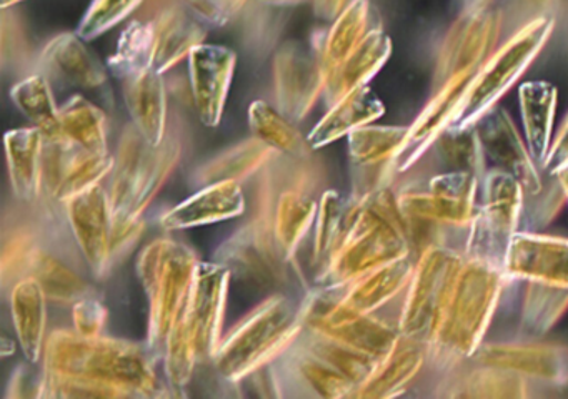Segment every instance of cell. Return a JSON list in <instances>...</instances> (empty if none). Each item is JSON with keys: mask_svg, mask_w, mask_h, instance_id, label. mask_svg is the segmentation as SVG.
<instances>
[{"mask_svg": "<svg viewBox=\"0 0 568 399\" xmlns=\"http://www.w3.org/2000/svg\"><path fill=\"white\" fill-rule=\"evenodd\" d=\"M428 152L437 153L448 172H465L481 178L487 172V158L475 126L452 125L435 140ZM427 152V153H428Z\"/></svg>", "mask_w": 568, "mask_h": 399, "instance_id": "e575fe53", "label": "cell"}, {"mask_svg": "<svg viewBox=\"0 0 568 399\" xmlns=\"http://www.w3.org/2000/svg\"><path fill=\"white\" fill-rule=\"evenodd\" d=\"M49 349L51 371L64 379L58 388H145L151 385L152 371L148 358L132 345L99 336L55 335Z\"/></svg>", "mask_w": 568, "mask_h": 399, "instance_id": "7a4b0ae2", "label": "cell"}, {"mask_svg": "<svg viewBox=\"0 0 568 399\" xmlns=\"http://www.w3.org/2000/svg\"><path fill=\"white\" fill-rule=\"evenodd\" d=\"M154 27L155 55L152 69L162 75L182 60L189 59L192 50L204 43L207 37V30L202 25L201 19L178 7L159 13Z\"/></svg>", "mask_w": 568, "mask_h": 399, "instance_id": "4316f807", "label": "cell"}, {"mask_svg": "<svg viewBox=\"0 0 568 399\" xmlns=\"http://www.w3.org/2000/svg\"><path fill=\"white\" fill-rule=\"evenodd\" d=\"M105 311L94 298H84L75 305L78 331L84 336H99L104 325Z\"/></svg>", "mask_w": 568, "mask_h": 399, "instance_id": "ab89813d", "label": "cell"}, {"mask_svg": "<svg viewBox=\"0 0 568 399\" xmlns=\"http://www.w3.org/2000/svg\"><path fill=\"white\" fill-rule=\"evenodd\" d=\"M507 295L518 313L524 338L544 336L568 309V289L547 283L527 282L507 275Z\"/></svg>", "mask_w": 568, "mask_h": 399, "instance_id": "44dd1931", "label": "cell"}, {"mask_svg": "<svg viewBox=\"0 0 568 399\" xmlns=\"http://www.w3.org/2000/svg\"><path fill=\"white\" fill-rule=\"evenodd\" d=\"M72 232L92 272L104 273L115 245L111 198L101 185L92 186L65 202Z\"/></svg>", "mask_w": 568, "mask_h": 399, "instance_id": "e0dca14e", "label": "cell"}, {"mask_svg": "<svg viewBox=\"0 0 568 399\" xmlns=\"http://www.w3.org/2000/svg\"><path fill=\"white\" fill-rule=\"evenodd\" d=\"M245 209L244 192L235 180L202 186L197 193L179 203L162 216L164 229L194 228L242 215Z\"/></svg>", "mask_w": 568, "mask_h": 399, "instance_id": "d6986e66", "label": "cell"}, {"mask_svg": "<svg viewBox=\"0 0 568 399\" xmlns=\"http://www.w3.org/2000/svg\"><path fill=\"white\" fill-rule=\"evenodd\" d=\"M154 55V22L135 20L122 32L114 55L108 60V69L115 79L129 80L152 69Z\"/></svg>", "mask_w": 568, "mask_h": 399, "instance_id": "d590c367", "label": "cell"}, {"mask_svg": "<svg viewBox=\"0 0 568 399\" xmlns=\"http://www.w3.org/2000/svg\"><path fill=\"white\" fill-rule=\"evenodd\" d=\"M144 0H92L84 19L79 23L78 33L82 40H94L108 30L128 19Z\"/></svg>", "mask_w": 568, "mask_h": 399, "instance_id": "74e56055", "label": "cell"}, {"mask_svg": "<svg viewBox=\"0 0 568 399\" xmlns=\"http://www.w3.org/2000/svg\"><path fill=\"white\" fill-rule=\"evenodd\" d=\"M521 122L525 140L531 158L544 170V162L554 136L555 110H557V89L551 83L525 82L518 90Z\"/></svg>", "mask_w": 568, "mask_h": 399, "instance_id": "83f0119b", "label": "cell"}, {"mask_svg": "<svg viewBox=\"0 0 568 399\" xmlns=\"http://www.w3.org/2000/svg\"><path fill=\"white\" fill-rule=\"evenodd\" d=\"M315 213H318V203L311 196L295 190L282 193L277 203L275 239L285 259L294 258L297 246L311 228Z\"/></svg>", "mask_w": 568, "mask_h": 399, "instance_id": "8d00e7d4", "label": "cell"}, {"mask_svg": "<svg viewBox=\"0 0 568 399\" xmlns=\"http://www.w3.org/2000/svg\"><path fill=\"white\" fill-rule=\"evenodd\" d=\"M199 263L191 249L179 243L155 242L144 249L141 269L151 296V348H164L182 309L187 305Z\"/></svg>", "mask_w": 568, "mask_h": 399, "instance_id": "52a82bcc", "label": "cell"}, {"mask_svg": "<svg viewBox=\"0 0 568 399\" xmlns=\"http://www.w3.org/2000/svg\"><path fill=\"white\" fill-rule=\"evenodd\" d=\"M78 33H59L45 45L41 55L49 72L69 85L84 90H98L108 83L104 63L85 47Z\"/></svg>", "mask_w": 568, "mask_h": 399, "instance_id": "603a6c76", "label": "cell"}, {"mask_svg": "<svg viewBox=\"0 0 568 399\" xmlns=\"http://www.w3.org/2000/svg\"><path fill=\"white\" fill-rule=\"evenodd\" d=\"M474 126L480 139L485 158L491 163V168L501 170L514 176L524 188L525 198L538 195L545 188V172L531 158L527 142H524L517 132V126L511 122L507 110L495 105Z\"/></svg>", "mask_w": 568, "mask_h": 399, "instance_id": "7c38bea8", "label": "cell"}, {"mask_svg": "<svg viewBox=\"0 0 568 399\" xmlns=\"http://www.w3.org/2000/svg\"><path fill=\"white\" fill-rule=\"evenodd\" d=\"M427 366V345L400 332L387 352L378 359L371 375L358 386V396H395L412 385Z\"/></svg>", "mask_w": 568, "mask_h": 399, "instance_id": "ffe728a7", "label": "cell"}, {"mask_svg": "<svg viewBox=\"0 0 568 399\" xmlns=\"http://www.w3.org/2000/svg\"><path fill=\"white\" fill-rule=\"evenodd\" d=\"M474 75L475 73H462V75L452 76L444 85L435 89L434 96L428 100L420 115L407 129V135L397 155L398 173L407 172L418 160L424 158L435 140L448 126L454 125L455 116Z\"/></svg>", "mask_w": 568, "mask_h": 399, "instance_id": "2e32d148", "label": "cell"}, {"mask_svg": "<svg viewBox=\"0 0 568 399\" xmlns=\"http://www.w3.org/2000/svg\"><path fill=\"white\" fill-rule=\"evenodd\" d=\"M504 16L490 7L464 10L460 19L452 25L438 53L437 69L434 73V86L462 73H477L497 50Z\"/></svg>", "mask_w": 568, "mask_h": 399, "instance_id": "9c48e42d", "label": "cell"}, {"mask_svg": "<svg viewBox=\"0 0 568 399\" xmlns=\"http://www.w3.org/2000/svg\"><path fill=\"white\" fill-rule=\"evenodd\" d=\"M45 136L38 126L6 133L12 188L22 202H34L44 188Z\"/></svg>", "mask_w": 568, "mask_h": 399, "instance_id": "d4e9b609", "label": "cell"}, {"mask_svg": "<svg viewBox=\"0 0 568 399\" xmlns=\"http://www.w3.org/2000/svg\"><path fill=\"white\" fill-rule=\"evenodd\" d=\"M258 2L265 3V6L285 7L298 6V3L308 2V0H258Z\"/></svg>", "mask_w": 568, "mask_h": 399, "instance_id": "bcb514c9", "label": "cell"}, {"mask_svg": "<svg viewBox=\"0 0 568 399\" xmlns=\"http://www.w3.org/2000/svg\"><path fill=\"white\" fill-rule=\"evenodd\" d=\"M277 109L291 122H301L324 95L325 76L318 49L301 40H287L274 57Z\"/></svg>", "mask_w": 568, "mask_h": 399, "instance_id": "30bf717a", "label": "cell"}, {"mask_svg": "<svg viewBox=\"0 0 568 399\" xmlns=\"http://www.w3.org/2000/svg\"><path fill=\"white\" fill-rule=\"evenodd\" d=\"M390 52L392 42L387 33L381 27H375L341 65L325 75L324 96L328 106L354 90L367 86V83L381 72Z\"/></svg>", "mask_w": 568, "mask_h": 399, "instance_id": "7402d4cb", "label": "cell"}, {"mask_svg": "<svg viewBox=\"0 0 568 399\" xmlns=\"http://www.w3.org/2000/svg\"><path fill=\"white\" fill-rule=\"evenodd\" d=\"M385 113L384 103L368 86H361L335 102L324 119L308 133L312 150L322 149L362 126L371 125Z\"/></svg>", "mask_w": 568, "mask_h": 399, "instance_id": "484cf974", "label": "cell"}, {"mask_svg": "<svg viewBox=\"0 0 568 399\" xmlns=\"http://www.w3.org/2000/svg\"><path fill=\"white\" fill-rule=\"evenodd\" d=\"M24 2V0H0V7L2 9H9V7L18 6V3Z\"/></svg>", "mask_w": 568, "mask_h": 399, "instance_id": "c3c4849f", "label": "cell"}, {"mask_svg": "<svg viewBox=\"0 0 568 399\" xmlns=\"http://www.w3.org/2000/svg\"><path fill=\"white\" fill-rule=\"evenodd\" d=\"M527 3V7L535 10V17L540 19V17H551L550 10L554 9L557 0H524Z\"/></svg>", "mask_w": 568, "mask_h": 399, "instance_id": "7bdbcfd3", "label": "cell"}, {"mask_svg": "<svg viewBox=\"0 0 568 399\" xmlns=\"http://www.w3.org/2000/svg\"><path fill=\"white\" fill-rule=\"evenodd\" d=\"M12 102L44 133L45 140L61 136V106L44 75H31L16 83L11 90Z\"/></svg>", "mask_w": 568, "mask_h": 399, "instance_id": "836d02e7", "label": "cell"}, {"mask_svg": "<svg viewBox=\"0 0 568 399\" xmlns=\"http://www.w3.org/2000/svg\"><path fill=\"white\" fill-rule=\"evenodd\" d=\"M315 16L324 20H335L347 7V0H312Z\"/></svg>", "mask_w": 568, "mask_h": 399, "instance_id": "b9f144b4", "label": "cell"}, {"mask_svg": "<svg viewBox=\"0 0 568 399\" xmlns=\"http://www.w3.org/2000/svg\"><path fill=\"white\" fill-rule=\"evenodd\" d=\"M45 291L38 278L19 279L12 291V318L29 361L41 359L45 329Z\"/></svg>", "mask_w": 568, "mask_h": 399, "instance_id": "f546056e", "label": "cell"}, {"mask_svg": "<svg viewBox=\"0 0 568 399\" xmlns=\"http://www.w3.org/2000/svg\"><path fill=\"white\" fill-rule=\"evenodd\" d=\"M237 55L224 45L201 43L189 55V79L199 119L205 126H217L234 79Z\"/></svg>", "mask_w": 568, "mask_h": 399, "instance_id": "9a60e30c", "label": "cell"}, {"mask_svg": "<svg viewBox=\"0 0 568 399\" xmlns=\"http://www.w3.org/2000/svg\"><path fill=\"white\" fill-rule=\"evenodd\" d=\"M464 262L465 253L450 246L428 245L418 253L402 308V332L427 345L435 319Z\"/></svg>", "mask_w": 568, "mask_h": 399, "instance_id": "ba28073f", "label": "cell"}, {"mask_svg": "<svg viewBox=\"0 0 568 399\" xmlns=\"http://www.w3.org/2000/svg\"><path fill=\"white\" fill-rule=\"evenodd\" d=\"M554 25L551 17H540L504 40L471 79L454 125H475L488 110L494 109L537 59L550 39Z\"/></svg>", "mask_w": 568, "mask_h": 399, "instance_id": "5b68a950", "label": "cell"}, {"mask_svg": "<svg viewBox=\"0 0 568 399\" xmlns=\"http://www.w3.org/2000/svg\"><path fill=\"white\" fill-rule=\"evenodd\" d=\"M568 165V113L551 136L550 149L544 162V172L554 176Z\"/></svg>", "mask_w": 568, "mask_h": 399, "instance_id": "f35d334b", "label": "cell"}, {"mask_svg": "<svg viewBox=\"0 0 568 399\" xmlns=\"http://www.w3.org/2000/svg\"><path fill=\"white\" fill-rule=\"evenodd\" d=\"M555 178L560 183L561 190H564L565 198L568 202V165L561 168L560 172L555 173Z\"/></svg>", "mask_w": 568, "mask_h": 399, "instance_id": "f6af8a7d", "label": "cell"}, {"mask_svg": "<svg viewBox=\"0 0 568 399\" xmlns=\"http://www.w3.org/2000/svg\"><path fill=\"white\" fill-rule=\"evenodd\" d=\"M294 306L287 296H272L239 323L212 356L219 375L229 381H241L291 348L304 325L302 308Z\"/></svg>", "mask_w": 568, "mask_h": 399, "instance_id": "277c9868", "label": "cell"}, {"mask_svg": "<svg viewBox=\"0 0 568 399\" xmlns=\"http://www.w3.org/2000/svg\"><path fill=\"white\" fill-rule=\"evenodd\" d=\"M471 361L514 372L541 388L568 386V348L555 342L487 341Z\"/></svg>", "mask_w": 568, "mask_h": 399, "instance_id": "8fae6325", "label": "cell"}, {"mask_svg": "<svg viewBox=\"0 0 568 399\" xmlns=\"http://www.w3.org/2000/svg\"><path fill=\"white\" fill-rule=\"evenodd\" d=\"M408 126L365 125L348 135L354 198L390 188Z\"/></svg>", "mask_w": 568, "mask_h": 399, "instance_id": "4fadbf2b", "label": "cell"}, {"mask_svg": "<svg viewBox=\"0 0 568 399\" xmlns=\"http://www.w3.org/2000/svg\"><path fill=\"white\" fill-rule=\"evenodd\" d=\"M248 123L254 135L267 143L275 152L297 160H305L311 155V143L295 129L294 122L264 100H255L251 103Z\"/></svg>", "mask_w": 568, "mask_h": 399, "instance_id": "d6a6232c", "label": "cell"}, {"mask_svg": "<svg viewBox=\"0 0 568 399\" xmlns=\"http://www.w3.org/2000/svg\"><path fill=\"white\" fill-rule=\"evenodd\" d=\"M179 155L181 145L178 140L165 139L162 145L152 146L132 123L125 126L109 193L115 245L121 239V226L124 235L134 232L139 216L178 165Z\"/></svg>", "mask_w": 568, "mask_h": 399, "instance_id": "3957f363", "label": "cell"}, {"mask_svg": "<svg viewBox=\"0 0 568 399\" xmlns=\"http://www.w3.org/2000/svg\"><path fill=\"white\" fill-rule=\"evenodd\" d=\"M194 16L214 25H224L229 22V13L225 12L222 0H182Z\"/></svg>", "mask_w": 568, "mask_h": 399, "instance_id": "60d3db41", "label": "cell"}, {"mask_svg": "<svg viewBox=\"0 0 568 399\" xmlns=\"http://www.w3.org/2000/svg\"><path fill=\"white\" fill-rule=\"evenodd\" d=\"M505 275L568 289V239L520 229L511 239Z\"/></svg>", "mask_w": 568, "mask_h": 399, "instance_id": "ac0fdd59", "label": "cell"}, {"mask_svg": "<svg viewBox=\"0 0 568 399\" xmlns=\"http://www.w3.org/2000/svg\"><path fill=\"white\" fill-rule=\"evenodd\" d=\"M504 269L465 256L427 341V366L445 375L485 342L504 293Z\"/></svg>", "mask_w": 568, "mask_h": 399, "instance_id": "6da1fadb", "label": "cell"}, {"mask_svg": "<svg viewBox=\"0 0 568 399\" xmlns=\"http://www.w3.org/2000/svg\"><path fill=\"white\" fill-rule=\"evenodd\" d=\"M114 165L111 153L89 152L64 139L45 140L44 188L65 203L99 185L105 175L114 172Z\"/></svg>", "mask_w": 568, "mask_h": 399, "instance_id": "5bb4252c", "label": "cell"}, {"mask_svg": "<svg viewBox=\"0 0 568 399\" xmlns=\"http://www.w3.org/2000/svg\"><path fill=\"white\" fill-rule=\"evenodd\" d=\"M464 3V10L484 9L488 7V0H462Z\"/></svg>", "mask_w": 568, "mask_h": 399, "instance_id": "7dc6e473", "label": "cell"}, {"mask_svg": "<svg viewBox=\"0 0 568 399\" xmlns=\"http://www.w3.org/2000/svg\"><path fill=\"white\" fill-rule=\"evenodd\" d=\"M59 139L89 152L109 153L105 113L82 95L71 96L61 106Z\"/></svg>", "mask_w": 568, "mask_h": 399, "instance_id": "1f68e13d", "label": "cell"}, {"mask_svg": "<svg viewBox=\"0 0 568 399\" xmlns=\"http://www.w3.org/2000/svg\"><path fill=\"white\" fill-rule=\"evenodd\" d=\"M374 13L368 0H351L342 10L341 16L334 20V25L318 47L324 76L341 65L358 45L362 40L374 30Z\"/></svg>", "mask_w": 568, "mask_h": 399, "instance_id": "f1b7e54d", "label": "cell"}, {"mask_svg": "<svg viewBox=\"0 0 568 399\" xmlns=\"http://www.w3.org/2000/svg\"><path fill=\"white\" fill-rule=\"evenodd\" d=\"M222 3H224V9L225 12L229 13V17H234L244 9L247 0H222Z\"/></svg>", "mask_w": 568, "mask_h": 399, "instance_id": "ee69618b", "label": "cell"}, {"mask_svg": "<svg viewBox=\"0 0 568 399\" xmlns=\"http://www.w3.org/2000/svg\"><path fill=\"white\" fill-rule=\"evenodd\" d=\"M274 153L277 152L257 136L244 140L199 166L194 175L195 182L201 183L202 186L227 182V180L241 182L265 165Z\"/></svg>", "mask_w": 568, "mask_h": 399, "instance_id": "4dcf8cb0", "label": "cell"}, {"mask_svg": "<svg viewBox=\"0 0 568 399\" xmlns=\"http://www.w3.org/2000/svg\"><path fill=\"white\" fill-rule=\"evenodd\" d=\"M524 188L498 168H488L480 178L478 208L468 233L465 256L504 269L511 239L521 229Z\"/></svg>", "mask_w": 568, "mask_h": 399, "instance_id": "8992f818", "label": "cell"}, {"mask_svg": "<svg viewBox=\"0 0 568 399\" xmlns=\"http://www.w3.org/2000/svg\"><path fill=\"white\" fill-rule=\"evenodd\" d=\"M124 100L132 125L145 142L152 146L162 145L168 126V95L162 73L149 69L141 75L124 80Z\"/></svg>", "mask_w": 568, "mask_h": 399, "instance_id": "cb8c5ba5", "label": "cell"}]
</instances>
